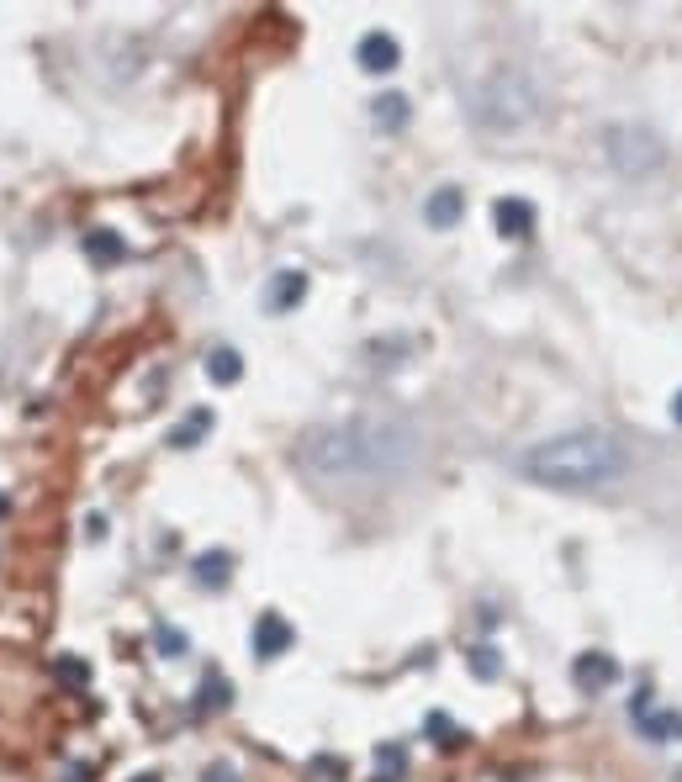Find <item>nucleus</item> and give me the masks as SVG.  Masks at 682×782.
<instances>
[{
	"label": "nucleus",
	"instance_id": "obj_9",
	"mask_svg": "<svg viewBox=\"0 0 682 782\" xmlns=\"http://www.w3.org/2000/svg\"><path fill=\"white\" fill-rule=\"evenodd\" d=\"M80 249H85V259H96L101 270H112V265H122V259H127V238L117 228H85Z\"/></svg>",
	"mask_w": 682,
	"mask_h": 782
},
{
	"label": "nucleus",
	"instance_id": "obj_24",
	"mask_svg": "<svg viewBox=\"0 0 682 782\" xmlns=\"http://www.w3.org/2000/svg\"><path fill=\"white\" fill-rule=\"evenodd\" d=\"M672 423L682 428V391H677V397H672Z\"/></svg>",
	"mask_w": 682,
	"mask_h": 782
},
{
	"label": "nucleus",
	"instance_id": "obj_25",
	"mask_svg": "<svg viewBox=\"0 0 682 782\" xmlns=\"http://www.w3.org/2000/svg\"><path fill=\"white\" fill-rule=\"evenodd\" d=\"M127 782H164L159 772H138V777H127Z\"/></svg>",
	"mask_w": 682,
	"mask_h": 782
},
{
	"label": "nucleus",
	"instance_id": "obj_5",
	"mask_svg": "<svg viewBox=\"0 0 682 782\" xmlns=\"http://www.w3.org/2000/svg\"><path fill=\"white\" fill-rule=\"evenodd\" d=\"M291 640H297V629H291L281 613H260V624H254V640H249V650L260 661H275V656H286L291 650Z\"/></svg>",
	"mask_w": 682,
	"mask_h": 782
},
{
	"label": "nucleus",
	"instance_id": "obj_15",
	"mask_svg": "<svg viewBox=\"0 0 682 782\" xmlns=\"http://www.w3.org/2000/svg\"><path fill=\"white\" fill-rule=\"evenodd\" d=\"M212 407H191V413H186V423H180L175 428V434H170V444H175V450H191V444H201V439H207L212 434Z\"/></svg>",
	"mask_w": 682,
	"mask_h": 782
},
{
	"label": "nucleus",
	"instance_id": "obj_3",
	"mask_svg": "<svg viewBox=\"0 0 682 782\" xmlns=\"http://www.w3.org/2000/svg\"><path fill=\"white\" fill-rule=\"evenodd\" d=\"M471 117L482 133H519L524 122L540 117V85L524 69H492L471 90Z\"/></svg>",
	"mask_w": 682,
	"mask_h": 782
},
{
	"label": "nucleus",
	"instance_id": "obj_10",
	"mask_svg": "<svg viewBox=\"0 0 682 782\" xmlns=\"http://www.w3.org/2000/svg\"><path fill=\"white\" fill-rule=\"evenodd\" d=\"M492 217H497V233L503 238H529L534 233V201H524V196H503L492 207Z\"/></svg>",
	"mask_w": 682,
	"mask_h": 782
},
{
	"label": "nucleus",
	"instance_id": "obj_6",
	"mask_svg": "<svg viewBox=\"0 0 682 782\" xmlns=\"http://www.w3.org/2000/svg\"><path fill=\"white\" fill-rule=\"evenodd\" d=\"M571 677H577V687H587V693H603L608 682H619V661L608 656V650H582V656L571 661Z\"/></svg>",
	"mask_w": 682,
	"mask_h": 782
},
{
	"label": "nucleus",
	"instance_id": "obj_16",
	"mask_svg": "<svg viewBox=\"0 0 682 782\" xmlns=\"http://www.w3.org/2000/svg\"><path fill=\"white\" fill-rule=\"evenodd\" d=\"M635 724H640V735L645 740H682V714H635Z\"/></svg>",
	"mask_w": 682,
	"mask_h": 782
},
{
	"label": "nucleus",
	"instance_id": "obj_21",
	"mask_svg": "<svg viewBox=\"0 0 682 782\" xmlns=\"http://www.w3.org/2000/svg\"><path fill=\"white\" fill-rule=\"evenodd\" d=\"M154 650H159V656H186V635L170 629V624H159L154 629Z\"/></svg>",
	"mask_w": 682,
	"mask_h": 782
},
{
	"label": "nucleus",
	"instance_id": "obj_4",
	"mask_svg": "<svg viewBox=\"0 0 682 782\" xmlns=\"http://www.w3.org/2000/svg\"><path fill=\"white\" fill-rule=\"evenodd\" d=\"M603 154H608V164H614L619 175L645 180V175L661 170L667 148H661V138L651 133V127H608V133H603Z\"/></svg>",
	"mask_w": 682,
	"mask_h": 782
},
{
	"label": "nucleus",
	"instance_id": "obj_19",
	"mask_svg": "<svg viewBox=\"0 0 682 782\" xmlns=\"http://www.w3.org/2000/svg\"><path fill=\"white\" fill-rule=\"evenodd\" d=\"M228 698H233V693H228V682L212 672V677H207V687L196 693V709H228Z\"/></svg>",
	"mask_w": 682,
	"mask_h": 782
},
{
	"label": "nucleus",
	"instance_id": "obj_14",
	"mask_svg": "<svg viewBox=\"0 0 682 782\" xmlns=\"http://www.w3.org/2000/svg\"><path fill=\"white\" fill-rule=\"evenodd\" d=\"M207 376H212V386H238L244 381V355L233 344H217L207 355Z\"/></svg>",
	"mask_w": 682,
	"mask_h": 782
},
{
	"label": "nucleus",
	"instance_id": "obj_20",
	"mask_svg": "<svg viewBox=\"0 0 682 782\" xmlns=\"http://www.w3.org/2000/svg\"><path fill=\"white\" fill-rule=\"evenodd\" d=\"M466 661H471V672L482 677V682H492V677H497V666H503L492 645H471V656H466Z\"/></svg>",
	"mask_w": 682,
	"mask_h": 782
},
{
	"label": "nucleus",
	"instance_id": "obj_11",
	"mask_svg": "<svg viewBox=\"0 0 682 782\" xmlns=\"http://www.w3.org/2000/svg\"><path fill=\"white\" fill-rule=\"evenodd\" d=\"M302 296H307V275L302 270H275L270 275V291H265L270 312H297Z\"/></svg>",
	"mask_w": 682,
	"mask_h": 782
},
{
	"label": "nucleus",
	"instance_id": "obj_1",
	"mask_svg": "<svg viewBox=\"0 0 682 782\" xmlns=\"http://www.w3.org/2000/svg\"><path fill=\"white\" fill-rule=\"evenodd\" d=\"M297 460L312 476L334 481H371V476H402L418 460V439L402 423L381 418H349V423H323L297 444Z\"/></svg>",
	"mask_w": 682,
	"mask_h": 782
},
{
	"label": "nucleus",
	"instance_id": "obj_13",
	"mask_svg": "<svg viewBox=\"0 0 682 782\" xmlns=\"http://www.w3.org/2000/svg\"><path fill=\"white\" fill-rule=\"evenodd\" d=\"M191 576H196V587H228V576H233V555H228V550H207V555H196V561H191Z\"/></svg>",
	"mask_w": 682,
	"mask_h": 782
},
{
	"label": "nucleus",
	"instance_id": "obj_8",
	"mask_svg": "<svg viewBox=\"0 0 682 782\" xmlns=\"http://www.w3.org/2000/svg\"><path fill=\"white\" fill-rule=\"evenodd\" d=\"M423 217H429V228H455V222L466 217V191H460V185H439V191H429Z\"/></svg>",
	"mask_w": 682,
	"mask_h": 782
},
{
	"label": "nucleus",
	"instance_id": "obj_12",
	"mask_svg": "<svg viewBox=\"0 0 682 782\" xmlns=\"http://www.w3.org/2000/svg\"><path fill=\"white\" fill-rule=\"evenodd\" d=\"M371 117H376L381 133H402V127H408V117H413V106H408V96H402V90H381V96L371 101Z\"/></svg>",
	"mask_w": 682,
	"mask_h": 782
},
{
	"label": "nucleus",
	"instance_id": "obj_18",
	"mask_svg": "<svg viewBox=\"0 0 682 782\" xmlns=\"http://www.w3.org/2000/svg\"><path fill=\"white\" fill-rule=\"evenodd\" d=\"M376 761H381L376 782H402V772H408V751H402V746H381Z\"/></svg>",
	"mask_w": 682,
	"mask_h": 782
},
{
	"label": "nucleus",
	"instance_id": "obj_23",
	"mask_svg": "<svg viewBox=\"0 0 682 782\" xmlns=\"http://www.w3.org/2000/svg\"><path fill=\"white\" fill-rule=\"evenodd\" d=\"M201 782H238V772H233V767H212V772L201 777Z\"/></svg>",
	"mask_w": 682,
	"mask_h": 782
},
{
	"label": "nucleus",
	"instance_id": "obj_26",
	"mask_svg": "<svg viewBox=\"0 0 682 782\" xmlns=\"http://www.w3.org/2000/svg\"><path fill=\"white\" fill-rule=\"evenodd\" d=\"M6 513H11V497H6V492H0V518H6Z\"/></svg>",
	"mask_w": 682,
	"mask_h": 782
},
{
	"label": "nucleus",
	"instance_id": "obj_2",
	"mask_svg": "<svg viewBox=\"0 0 682 782\" xmlns=\"http://www.w3.org/2000/svg\"><path fill=\"white\" fill-rule=\"evenodd\" d=\"M519 476L550 492H603L630 476V450L608 428H566L519 455Z\"/></svg>",
	"mask_w": 682,
	"mask_h": 782
},
{
	"label": "nucleus",
	"instance_id": "obj_7",
	"mask_svg": "<svg viewBox=\"0 0 682 782\" xmlns=\"http://www.w3.org/2000/svg\"><path fill=\"white\" fill-rule=\"evenodd\" d=\"M397 37L392 32H365L360 37V48H355V64L365 69V74H386V69H397Z\"/></svg>",
	"mask_w": 682,
	"mask_h": 782
},
{
	"label": "nucleus",
	"instance_id": "obj_17",
	"mask_svg": "<svg viewBox=\"0 0 682 782\" xmlns=\"http://www.w3.org/2000/svg\"><path fill=\"white\" fill-rule=\"evenodd\" d=\"M53 677H59L69 693H85V687H90V661H80V656H59V661H53Z\"/></svg>",
	"mask_w": 682,
	"mask_h": 782
},
{
	"label": "nucleus",
	"instance_id": "obj_22",
	"mask_svg": "<svg viewBox=\"0 0 682 782\" xmlns=\"http://www.w3.org/2000/svg\"><path fill=\"white\" fill-rule=\"evenodd\" d=\"M429 735H434L445 751H450V746H460V735L450 730V719H445V714H429Z\"/></svg>",
	"mask_w": 682,
	"mask_h": 782
}]
</instances>
